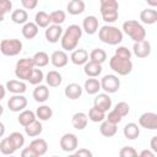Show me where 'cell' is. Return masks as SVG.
<instances>
[{
    "label": "cell",
    "mask_w": 157,
    "mask_h": 157,
    "mask_svg": "<svg viewBox=\"0 0 157 157\" xmlns=\"http://www.w3.org/2000/svg\"><path fill=\"white\" fill-rule=\"evenodd\" d=\"M82 31L83 29L78 25H70L65 29V32L63 33V37L60 39L61 48L67 52L75 50L78 44V40L82 37Z\"/></svg>",
    "instance_id": "obj_1"
},
{
    "label": "cell",
    "mask_w": 157,
    "mask_h": 157,
    "mask_svg": "<svg viewBox=\"0 0 157 157\" xmlns=\"http://www.w3.org/2000/svg\"><path fill=\"white\" fill-rule=\"evenodd\" d=\"M98 38L108 45H118L123 40V32L118 27L105 25L98 31Z\"/></svg>",
    "instance_id": "obj_2"
},
{
    "label": "cell",
    "mask_w": 157,
    "mask_h": 157,
    "mask_svg": "<svg viewBox=\"0 0 157 157\" xmlns=\"http://www.w3.org/2000/svg\"><path fill=\"white\" fill-rule=\"evenodd\" d=\"M123 31L125 34H128L134 42H140L146 38V29L145 27L135 21V20H128L123 23Z\"/></svg>",
    "instance_id": "obj_3"
},
{
    "label": "cell",
    "mask_w": 157,
    "mask_h": 157,
    "mask_svg": "<svg viewBox=\"0 0 157 157\" xmlns=\"http://www.w3.org/2000/svg\"><path fill=\"white\" fill-rule=\"evenodd\" d=\"M34 61L33 58H22L16 63V67H15V75L17 78L22 80V81H28L32 71L34 69Z\"/></svg>",
    "instance_id": "obj_4"
},
{
    "label": "cell",
    "mask_w": 157,
    "mask_h": 157,
    "mask_svg": "<svg viewBox=\"0 0 157 157\" xmlns=\"http://www.w3.org/2000/svg\"><path fill=\"white\" fill-rule=\"evenodd\" d=\"M110 69L120 76H126L132 71V63L130 59H124L118 55H113L109 60Z\"/></svg>",
    "instance_id": "obj_5"
},
{
    "label": "cell",
    "mask_w": 157,
    "mask_h": 157,
    "mask_svg": "<svg viewBox=\"0 0 157 157\" xmlns=\"http://www.w3.org/2000/svg\"><path fill=\"white\" fill-rule=\"evenodd\" d=\"M22 42L17 38L2 39L0 43V50L5 56H16L22 52Z\"/></svg>",
    "instance_id": "obj_6"
},
{
    "label": "cell",
    "mask_w": 157,
    "mask_h": 157,
    "mask_svg": "<svg viewBox=\"0 0 157 157\" xmlns=\"http://www.w3.org/2000/svg\"><path fill=\"white\" fill-rule=\"evenodd\" d=\"M101 86H102V90L104 92L115 93L120 87V80H119V77L117 75L108 74V75H104L101 78Z\"/></svg>",
    "instance_id": "obj_7"
},
{
    "label": "cell",
    "mask_w": 157,
    "mask_h": 157,
    "mask_svg": "<svg viewBox=\"0 0 157 157\" xmlns=\"http://www.w3.org/2000/svg\"><path fill=\"white\" fill-rule=\"evenodd\" d=\"M99 11L102 18L108 23L115 22L119 17V5H101Z\"/></svg>",
    "instance_id": "obj_8"
},
{
    "label": "cell",
    "mask_w": 157,
    "mask_h": 157,
    "mask_svg": "<svg viewBox=\"0 0 157 157\" xmlns=\"http://www.w3.org/2000/svg\"><path fill=\"white\" fill-rule=\"evenodd\" d=\"M78 146V140L75 134L66 132L60 137V147L65 152H75Z\"/></svg>",
    "instance_id": "obj_9"
},
{
    "label": "cell",
    "mask_w": 157,
    "mask_h": 157,
    "mask_svg": "<svg viewBox=\"0 0 157 157\" xmlns=\"http://www.w3.org/2000/svg\"><path fill=\"white\" fill-rule=\"evenodd\" d=\"M139 125L147 130H157V113L146 112L139 118Z\"/></svg>",
    "instance_id": "obj_10"
},
{
    "label": "cell",
    "mask_w": 157,
    "mask_h": 157,
    "mask_svg": "<svg viewBox=\"0 0 157 157\" xmlns=\"http://www.w3.org/2000/svg\"><path fill=\"white\" fill-rule=\"evenodd\" d=\"M27 98L23 94H13L12 97H10V99L7 101V107L11 112H22L25 110V108L27 107Z\"/></svg>",
    "instance_id": "obj_11"
},
{
    "label": "cell",
    "mask_w": 157,
    "mask_h": 157,
    "mask_svg": "<svg viewBox=\"0 0 157 157\" xmlns=\"http://www.w3.org/2000/svg\"><path fill=\"white\" fill-rule=\"evenodd\" d=\"M132 53L135 54V56H137L140 59L147 58L151 54V44H150V42L146 40V39L140 40V42H135L134 47H132Z\"/></svg>",
    "instance_id": "obj_12"
},
{
    "label": "cell",
    "mask_w": 157,
    "mask_h": 157,
    "mask_svg": "<svg viewBox=\"0 0 157 157\" xmlns=\"http://www.w3.org/2000/svg\"><path fill=\"white\" fill-rule=\"evenodd\" d=\"M63 28H61V25H52L49 27L45 28V32H44V36H45V39L49 42V43H56L59 42V39H61L63 37Z\"/></svg>",
    "instance_id": "obj_13"
},
{
    "label": "cell",
    "mask_w": 157,
    "mask_h": 157,
    "mask_svg": "<svg viewBox=\"0 0 157 157\" xmlns=\"http://www.w3.org/2000/svg\"><path fill=\"white\" fill-rule=\"evenodd\" d=\"M50 63L54 67H64L69 63V56L65 53V50H55L50 55Z\"/></svg>",
    "instance_id": "obj_14"
},
{
    "label": "cell",
    "mask_w": 157,
    "mask_h": 157,
    "mask_svg": "<svg viewBox=\"0 0 157 157\" xmlns=\"http://www.w3.org/2000/svg\"><path fill=\"white\" fill-rule=\"evenodd\" d=\"M93 105L99 108L103 112H108L112 107V98L109 97V93H98L93 101Z\"/></svg>",
    "instance_id": "obj_15"
},
{
    "label": "cell",
    "mask_w": 157,
    "mask_h": 157,
    "mask_svg": "<svg viewBox=\"0 0 157 157\" xmlns=\"http://www.w3.org/2000/svg\"><path fill=\"white\" fill-rule=\"evenodd\" d=\"M82 29L87 34H94L98 31V18L93 15L86 16L82 21Z\"/></svg>",
    "instance_id": "obj_16"
},
{
    "label": "cell",
    "mask_w": 157,
    "mask_h": 157,
    "mask_svg": "<svg viewBox=\"0 0 157 157\" xmlns=\"http://www.w3.org/2000/svg\"><path fill=\"white\" fill-rule=\"evenodd\" d=\"M6 90L13 94H22L26 92L27 86L22 80H10L6 82Z\"/></svg>",
    "instance_id": "obj_17"
},
{
    "label": "cell",
    "mask_w": 157,
    "mask_h": 157,
    "mask_svg": "<svg viewBox=\"0 0 157 157\" xmlns=\"http://www.w3.org/2000/svg\"><path fill=\"white\" fill-rule=\"evenodd\" d=\"M64 94H65L66 98H69L71 101L78 99L82 96V87L78 83H75V82L69 83L64 90Z\"/></svg>",
    "instance_id": "obj_18"
},
{
    "label": "cell",
    "mask_w": 157,
    "mask_h": 157,
    "mask_svg": "<svg viewBox=\"0 0 157 157\" xmlns=\"http://www.w3.org/2000/svg\"><path fill=\"white\" fill-rule=\"evenodd\" d=\"M88 123V115L83 112H77L71 118V124L76 130H83L87 126Z\"/></svg>",
    "instance_id": "obj_19"
},
{
    "label": "cell",
    "mask_w": 157,
    "mask_h": 157,
    "mask_svg": "<svg viewBox=\"0 0 157 157\" xmlns=\"http://www.w3.org/2000/svg\"><path fill=\"white\" fill-rule=\"evenodd\" d=\"M70 60L72 61V64L75 65H85L87 61H88V53L87 50L85 49H75L72 50L71 53V56H70Z\"/></svg>",
    "instance_id": "obj_20"
},
{
    "label": "cell",
    "mask_w": 157,
    "mask_h": 157,
    "mask_svg": "<svg viewBox=\"0 0 157 157\" xmlns=\"http://www.w3.org/2000/svg\"><path fill=\"white\" fill-rule=\"evenodd\" d=\"M83 71L88 77H97L102 74V64L96 63V61H87L83 66Z\"/></svg>",
    "instance_id": "obj_21"
},
{
    "label": "cell",
    "mask_w": 157,
    "mask_h": 157,
    "mask_svg": "<svg viewBox=\"0 0 157 157\" xmlns=\"http://www.w3.org/2000/svg\"><path fill=\"white\" fill-rule=\"evenodd\" d=\"M118 131V128H117V124L104 119L102 123H101V126H99V132L105 136V137H112L117 134Z\"/></svg>",
    "instance_id": "obj_22"
},
{
    "label": "cell",
    "mask_w": 157,
    "mask_h": 157,
    "mask_svg": "<svg viewBox=\"0 0 157 157\" xmlns=\"http://www.w3.org/2000/svg\"><path fill=\"white\" fill-rule=\"evenodd\" d=\"M29 147L34 151L37 157L45 155L47 151H48V144H47V141L44 139H34L33 141H31Z\"/></svg>",
    "instance_id": "obj_23"
},
{
    "label": "cell",
    "mask_w": 157,
    "mask_h": 157,
    "mask_svg": "<svg viewBox=\"0 0 157 157\" xmlns=\"http://www.w3.org/2000/svg\"><path fill=\"white\" fill-rule=\"evenodd\" d=\"M33 98L38 103H44L49 98V88L45 85H38L33 90Z\"/></svg>",
    "instance_id": "obj_24"
},
{
    "label": "cell",
    "mask_w": 157,
    "mask_h": 157,
    "mask_svg": "<svg viewBox=\"0 0 157 157\" xmlns=\"http://www.w3.org/2000/svg\"><path fill=\"white\" fill-rule=\"evenodd\" d=\"M140 20L145 25H153L157 22V11L153 9H145L140 12Z\"/></svg>",
    "instance_id": "obj_25"
},
{
    "label": "cell",
    "mask_w": 157,
    "mask_h": 157,
    "mask_svg": "<svg viewBox=\"0 0 157 157\" xmlns=\"http://www.w3.org/2000/svg\"><path fill=\"white\" fill-rule=\"evenodd\" d=\"M45 81L47 85L49 87H59L63 82V76L59 71L56 70H50L47 75H45Z\"/></svg>",
    "instance_id": "obj_26"
},
{
    "label": "cell",
    "mask_w": 157,
    "mask_h": 157,
    "mask_svg": "<svg viewBox=\"0 0 157 157\" xmlns=\"http://www.w3.org/2000/svg\"><path fill=\"white\" fill-rule=\"evenodd\" d=\"M123 134L128 140H135L140 135V128L135 123H128L123 129Z\"/></svg>",
    "instance_id": "obj_27"
},
{
    "label": "cell",
    "mask_w": 157,
    "mask_h": 157,
    "mask_svg": "<svg viewBox=\"0 0 157 157\" xmlns=\"http://www.w3.org/2000/svg\"><path fill=\"white\" fill-rule=\"evenodd\" d=\"M85 7H86V5H85V2L82 0H71L67 4L66 10H67V12L70 15L76 16V15H81L85 11Z\"/></svg>",
    "instance_id": "obj_28"
},
{
    "label": "cell",
    "mask_w": 157,
    "mask_h": 157,
    "mask_svg": "<svg viewBox=\"0 0 157 157\" xmlns=\"http://www.w3.org/2000/svg\"><path fill=\"white\" fill-rule=\"evenodd\" d=\"M85 91L88 93V94H97L99 92V90H102V86H101V81H98L97 78L94 77H90L85 81V86H83Z\"/></svg>",
    "instance_id": "obj_29"
},
{
    "label": "cell",
    "mask_w": 157,
    "mask_h": 157,
    "mask_svg": "<svg viewBox=\"0 0 157 157\" xmlns=\"http://www.w3.org/2000/svg\"><path fill=\"white\" fill-rule=\"evenodd\" d=\"M43 131V126H42V123L39 120H34L32 121L31 124H28L27 126H25V132L27 136L29 137H36L38 135H40Z\"/></svg>",
    "instance_id": "obj_30"
},
{
    "label": "cell",
    "mask_w": 157,
    "mask_h": 157,
    "mask_svg": "<svg viewBox=\"0 0 157 157\" xmlns=\"http://www.w3.org/2000/svg\"><path fill=\"white\" fill-rule=\"evenodd\" d=\"M38 25L36 22H27L22 27V36L26 39H33L38 34Z\"/></svg>",
    "instance_id": "obj_31"
},
{
    "label": "cell",
    "mask_w": 157,
    "mask_h": 157,
    "mask_svg": "<svg viewBox=\"0 0 157 157\" xmlns=\"http://www.w3.org/2000/svg\"><path fill=\"white\" fill-rule=\"evenodd\" d=\"M11 21L16 25H25L28 22V13L23 9L13 10L11 13Z\"/></svg>",
    "instance_id": "obj_32"
},
{
    "label": "cell",
    "mask_w": 157,
    "mask_h": 157,
    "mask_svg": "<svg viewBox=\"0 0 157 157\" xmlns=\"http://www.w3.org/2000/svg\"><path fill=\"white\" fill-rule=\"evenodd\" d=\"M36 118H37V115H36L34 112H32V110H29V109H25V110H22V112L20 113L17 120H18V123L25 128V126H27L28 124H31L32 121H34Z\"/></svg>",
    "instance_id": "obj_33"
},
{
    "label": "cell",
    "mask_w": 157,
    "mask_h": 157,
    "mask_svg": "<svg viewBox=\"0 0 157 157\" xmlns=\"http://www.w3.org/2000/svg\"><path fill=\"white\" fill-rule=\"evenodd\" d=\"M34 22L38 25V27L47 28V27H49V23L52 22L50 15L47 13L45 11H38L36 13V16H34Z\"/></svg>",
    "instance_id": "obj_34"
},
{
    "label": "cell",
    "mask_w": 157,
    "mask_h": 157,
    "mask_svg": "<svg viewBox=\"0 0 157 157\" xmlns=\"http://www.w3.org/2000/svg\"><path fill=\"white\" fill-rule=\"evenodd\" d=\"M36 115L40 121H47L53 117V109L49 105H39L36 110Z\"/></svg>",
    "instance_id": "obj_35"
},
{
    "label": "cell",
    "mask_w": 157,
    "mask_h": 157,
    "mask_svg": "<svg viewBox=\"0 0 157 157\" xmlns=\"http://www.w3.org/2000/svg\"><path fill=\"white\" fill-rule=\"evenodd\" d=\"M17 150L15 148L13 144L11 142V140L7 137H4L1 141H0V152L4 155V156H10V155H13Z\"/></svg>",
    "instance_id": "obj_36"
},
{
    "label": "cell",
    "mask_w": 157,
    "mask_h": 157,
    "mask_svg": "<svg viewBox=\"0 0 157 157\" xmlns=\"http://www.w3.org/2000/svg\"><path fill=\"white\" fill-rule=\"evenodd\" d=\"M88 119L91 121H93V123H102L105 119V112H103L99 108H97V107L93 105L88 110Z\"/></svg>",
    "instance_id": "obj_37"
},
{
    "label": "cell",
    "mask_w": 157,
    "mask_h": 157,
    "mask_svg": "<svg viewBox=\"0 0 157 157\" xmlns=\"http://www.w3.org/2000/svg\"><path fill=\"white\" fill-rule=\"evenodd\" d=\"M33 61H34V65L38 66V67H44L49 64V55L45 53V52H37L33 56Z\"/></svg>",
    "instance_id": "obj_38"
},
{
    "label": "cell",
    "mask_w": 157,
    "mask_h": 157,
    "mask_svg": "<svg viewBox=\"0 0 157 157\" xmlns=\"http://www.w3.org/2000/svg\"><path fill=\"white\" fill-rule=\"evenodd\" d=\"M90 60L103 64L107 60V53L105 50H103L102 48H94L91 53H90Z\"/></svg>",
    "instance_id": "obj_39"
},
{
    "label": "cell",
    "mask_w": 157,
    "mask_h": 157,
    "mask_svg": "<svg viewBox=\"0 0 157 157\" xmlns=\"http://www.w3.org/2000/svg\"><path fill=\"white\" fill-rule=\"evenodd\" d=\"M9 139L11 140V142L13 144V146H15L16 150H20V148L23 147V145H25V136H23L21 132H18V131L11 132V134L9 135Z\"/></svg>",
    "instance_id": "obj_40"
},
{
    "label": "cell",
    "mask_w": 157,
    "mask_h": 157,
    "mask_svg": "<svg viewBox=\"0 0 157 157\" xmlns=\"http://www.w3.org/2000/svg\"><path fill=\"white\" fill-rule=\"evenodd\" d=\"M49 15H50V20L54 25H61L66 20V13L63 10H55V11L50 12Z\"/></svg>",
    "instance_id": "obj_41"
},
{
    "label": "cell",
    "mask_w": 157,
    "mask_h": 157,
    "mask_svg": "<svg viewBox=\"0 0 157 157\" xmlns=\"http://www.w3.org/2000/svg\"><path fill=\"white\" fill-rule=\"evenodd\" d=\"M43 78H44L43 71L40 69H33L32 75H31L29 80H28V82L31 85H40V82L43 81Z\"/></svg>",
    "instance_id": "obj_42"
},
{
    "label": "cell",
    "mask_w": 157,
    "mask_h": 157,
    "mask_svg": "<svg viewBox=\"0 0 157 157\" xmlns=\"http://www.w3.org/2000/svg\"><path fill=\"white\" fill-rule=\"evenodd\" d=\"M12 10V2L11 0H0V15L1 20H4L5 15Z\"/></svg>",
    "instance_id": "obj_43"
},
{
    "label": "cell",
    "mask_w": 157,
    "mask_h": 157,
    "mask_svg": "<svg viewBox=\"0 0 157 157\" xmlns=\"http://www.w3.org/2000/svg\"><path fill=\"white\" fill-rule=\"evenodd\" d=\"M114 110H117V112L124 118V117H126V115L129 114V112H130V107H129V104H128L126 102H119V103L115 104Z\"/></svg>",
    "instance_id": "obj_44"
},
{
    "label": "cell",
    "mask_w": 157,
    "mask_h": 157,
    "mask_svg": "<svg viewBox=\"0 0 157 157\" xmlns=\"http://www.w3.org/2000/svg\"><path fill=\"white\" fill-rule=\"evenodd\" d=\"M119 156L120 157H134V156H137V151L131 146H124L120 148Z\"/></svg>",
    "instance_id": "obj_45"
},
{
    "label": "cell",
    "mask_w": 157,
    "mask_h": 157,
    "mask_svg": "<svg viewBox=\"0 0 157 157\" xmlns=\"http://www.w3.org/2000/svg\"><path fill=\"white\" fill-rule=\"evenodd\" d=\"M105 119L107 120H109V121H112V123H114V124H119L120 121H121V119H123V117L117 112V110H110L109 113H108V115L105 117Z\"/></svg>",
    "instance_id": "obj_46"
},
{
    "label": "cell",
    "mask_w": 157,
    "mask_h": 157,
    "mask_svg": "<svg viewBox=\"0 0 157 157\" xmlns=\"http://www.w3.org/2000/svg\"><path fill=\"white\" fill-rule=\"evenodd\" d=\"M115 55L124 59H131V52L126 47H118L115 50Z\"/></svg>",
    "instance_id": "obj_47"
},
{
    "label": "cell",
    "mask_w": 157,
    "mask_h": 157,
    "mask_svg": "<svg viewBox=\"0 0 157 157\" xmlns=\"http://www.w3.org/2000/svg\"><path fill=\"white\" fill-rule=\"evenodd\" d=\"M21 4L23 6V9H26V10H33V9L37 7L38 0H21Z\"/></svg>",
    "instance_id": "obj_48"
},
{
    "label": "cell",
    "mask_w": 157,
    "mask_h": 157,
    "mask_svg": "<svg viewBox=\"0 0 157 157\" xmlns=\"http://www.w3.org/2000/svg\"><path fill=\"white\" fill-rule=\"evenodd\" d=\"M75 156H78V157H92V152L87 148H78L74 152Z\"/></svg>",
    "instance_id": "obj_49"
},
{
    "label": "cell",
    "mask_w": 157,
    "mask_h": 157,
    "mask_svg": "<svg viewBox=\"0 0 157 157\" xmlns=\"http://www.w3.org/2000/svg\"><path fill=\"white\" fill-rule=\"evenodd\" d=\"M21 156L22 157H37V155L34 153V151L28 146V147H25L22 151H21Z\"/></svg>",
    "instance_id": "obj_50"
},
{
    "label": "cell",
    "mask_w": 157,
    "mask_h": 157,
    "mask_svg": "<svg viewBox=\"0 0 157 157\" xmlns=\"http://www.w3.org/2000/svg\"><path fill=\"white\" fill-rule=\"evenodd\" d=\"M150 148L157 155V135L151 139V141H150Z\"/></svg>",
    "instance_id": "obj_51"
},
{
    "label": "cell",
    "mask_w": 157,
    "mask_h": 157,
    "mask_svg": "<svg viewBox=\"0 0 157 157\" xmlns=\"http://www.w3.org/2000/svg\"><path fill=\"white\" fill-rule=\"evenodd\" d=\"M139 155H140V156H142V157H153L156 153H155L152 150H142Z\"/></svg>",
    "instance_id": "obj_52"
},
{
    "label": "cell",
    "mask_w": 157,
    "mask_h": 157,
    "mask_svg": "<svg viewBox=\"0 0 157 157\" xmlns=\"http://www.w3.org/2000/svg\"><path fill=\"white\" fill-rule=\"evenodd\" d=\"M146 2H147L151 7H157V0H146Z\"/></svg>",
    "instance_id": "obj_53"
},
{
    "label": "cell",
    "mask_w": 157,
    "mask_h": 157,
    "mask_svg": "<svg viewBox=\"0 0 157 157\" xmlns=\"http://www.w3.org/2000/svg\"><path fill=\"white\" fill-rule=\"evenodd\" d=\"M0 88H1V99L5 97V90H6V86H0Z\"/></svg>",
    "instance_id": "obj_54"
},
{
    "label": "cell",
    "mask_w": 157,
    "mask_h": 157,
    "mask_svg": "<svg viewBox=\"0 0 157 157\" xmlns=\"http://www.w3.org/2000/svg\"><path fill=\"white\" fill-rule=\"evenodd\" d=\"M0 128H1V132H0V136L4 135V131H5V126H4V123H0Z\"/></svg>",
    "instance_id": "obj_55"
}]
</instances>
